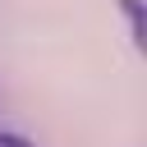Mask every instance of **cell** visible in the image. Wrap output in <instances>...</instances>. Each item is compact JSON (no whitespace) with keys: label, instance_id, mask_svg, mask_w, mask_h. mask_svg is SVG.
Returning <instances> with one entry per match:
<instances>
[{"label":"cell","instance_id":"1","mask_svg":"<svg viewBox=\"0 0 147 147\" xmlns=\"http://www.w3.org/2000/svg\"><path fill=\"white\" fill-rule=\"evenodd\" d=\"M119 9H124V18H129V37H133V46L142 51V41H147V28H142V0H119Z\"/></svg>","mask_w":147,"mask_h":147},{"label":"cell","instance_id":"2","mask_svg":"<svg viewBox=\"0 0 147 147\" xmlns=\"http://www.w3.org/2000/svg\"><path fill=\"white\" fill-rule=\"evenodd\" d=\"M0 147H32V138H23V133H9V129H0Z\"/></svg>","mask_w":147,"mask_h":147}]
</instances>
